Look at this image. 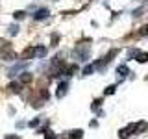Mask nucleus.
<instances>
[{"mask_svg": "<svg viewBox=\"0 0 148 139\" xmlns=\"http://www.w3.org/2000/svg\"><path fill=\"white\" fill-rule=\"evenodd\" d=\"M65 93H67V83H61V85H59V91H58V96H63Z\"/></svg>", "mask_w": 148, "mask_h": 139, "instance_id": "7ed1b4c3", "label": "nucleus"}, {"mask_svg": "<svg viewBox=\"0 0 148 139\" xmlns=\"http://www.w3.org/2000/svg\"><path fill=\"white\" fill-rule=\"evenodd\" d=\"M82 130H72V132H71V139H80L82 137Z\"/></svg>", "mask_w": 148, "mask_h": 139, "instance_id": "f03ea898", "label": "nucleus"}, {"mask_svg": "<svg viewBox=\"0 0 148 139\" xmlns=\"http://www.w3.org/2000/svg\"><path fill=\"white\" fill-rule=\"evenodd\" d=\"M8 139H18V137H17V136H13V137H8Z\"/></svg>", "mask_w": 148, "mask_h": 139, "instance_id": "0eeeda50", "label": "nucleus"}, {"mask_svg": "<svg viewBox=\"0 0 148 139\" xmlns=\"http://www.w3.org/2000/svg\"><path fill=\"white\" fill-rule=\"evenodd\" d=\"M37 21H41V19H45V17H48V9H39V11L34 15Z\"/></svg>", "mask_w": 148, "mask_h": 139, "instance_id": "f257e3e1", "label": "nucleus"}, {"mask_svg": "<svg viewBox=\"0 0 148 139\" xmlns=\"http://www.w3.org/2000/svg\"><path fill=\"white\" fill-rule=\"evenodd\" d=\"M119 74H120V76H126V74H128V67H119Z\"/></svg>", "mask_w": 148, "mask_h": 139, "instance_id": "20e7f679", "label": "nucleus"}, {"mask_svg": "<svg viewBox=\"0 0 148 139\" xmlns=\"http://www.w3.org/2000/svg\"><path fill=\"white\" fill-rule=\"evenodd\" d=\"M92 71H95V67H92V65H89V67H85V71H83V74H91Z\"/></svg>", "mask_w": 148, "mask_h": 139, "instance_id": "39448f33", "label": "nucleus"}, {"mask_svg": "<svg viewBox=\"0 0 148 139\" xmlns=\"http://www.w3.org/2000/svg\"><path fill=\"white\" fill-rule=\"evenodd\" d=\"M46 139H56V136H54V133L52 132H46V136H45Z\"/></svg>", "mask_w": 148, "mask_h": 139, "instance_id": "423d86ee", "label": "nucleus"}]
</instances>
